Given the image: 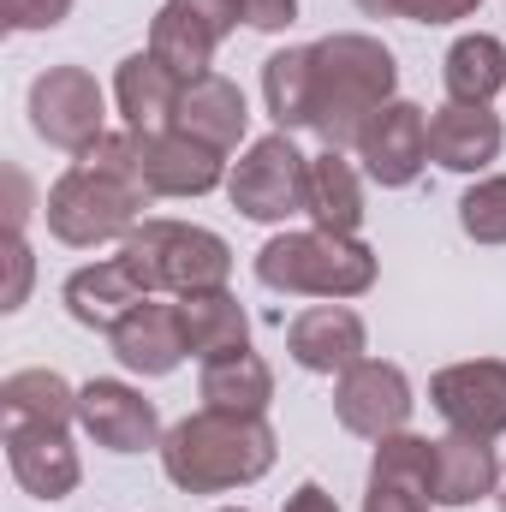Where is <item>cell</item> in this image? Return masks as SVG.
<instances>
[{
    "label": "cell",
    "instance_id": "cell-11",
    "mask_svg": "<svg viewBox=\"0 0 506 512\" xmlns=\"http://www.w3.org/2000/svg\"><path fill=\"white\" fill-rule=\"evenodd\" d=\"M352 155L364 161V179H376L381 191L417 185V173L429 167V114H423L417 102L393 96L376 120L364 126V137H358Z\"/></svg>",
    "mask_w": 506,
    "mask_h": 512
},
{
    "label": "cell",
    "instance_id": "cell-16",
    "mask_svg": "<svg viewBox=\"0 0 506 512\" xmlns=\"http://www.w3.org/2000/svg\"><path fill=\"white\" fill-rule=\"evenodd\" d=\"M108 346H114V358L126 364L131 376H149V382L155 376H173L191 358L185 322H179V298H143L126 322L108 334Z\"/></svg>",
    "mask_w": 506,
    "mask_h": 512
},
{
    "label": "cell",
    "instance_id": "cell-17",
    "mask_svg": "<svg viewBox=\"0 0 506 512\" xmlns=\"http://www.w3.org/2000/svg\"><path fill=\"white\" fill-rule=\"evenodd\" d=\"M304 215L322 233L358 239L364 227V167L352 161V149H322L304 167Z\"/></svg>",
    "mask_w": 506,
    "mask_h": 512
},
{
    "label": "cell",
    "instance_id": "cell-6",
    "mask_svg": "<svg viewBox=\"0 0 506 512\" xmlns=\"http://www.w3.org/2000/svg\"><path fill=\"white\" fill-rule=\"evenodd\" d=\"M304 167L310 155L292 143V131H268L245 143V155L227 173V197L245 221L262 227H286L292 215H304Z\"/></svg>",
    "mask_w": 506,
    "mask_h": 512
},
{
    "label": "cell",
    "instance_id": "cell-36",
    "mask_svg": "<svg viewBox=\"0 0 506 512\" xmlns=\"http://www.w3.org/2000/svg\"><path fill=\"white\" fill-rule=\"evenodd\" d=\"M280 512H340V501L322 489V483H298L292 495H286V507Z\"/></svg>",
    "mask_w": 506,
    "mask_h": 512
},
{
    "label": "cell",
    "instance_id": "cell-25",
    "mask_svg": "<svg viewBox=\"0 0 506 512\" xmlns=\"http://www.w3.org/2000/svg\"><path fill=\"white\" fill-rule=\"evenodd\" d=\"M179 322H185V346H191V358H203V364L251 346V310H245L227 286H221V292L179 298Z\"/></svg>",
    "mask_w": 506,
    "mask_h": 512
},
{
    "label": "cell",
    "instance_id": "cell-18",
    "mask_svg": "<svg viewBox=\"0 0 506 512\" xmlns=\"http://www.w3.org/2000/svg\"><path fill=\"white\" fill-rule=\"evenodd\" d=\"M501 143H506V126H501V114H489V108L447 102V108L429 114V161L447 167V173L483 179L489 161H501Z\"/></svg>",
    "mask_w": 506,
    "mask_h": 512
},
{
    "label": "cell",
    "instance_id": "cell-31",
    "mask_svg": "<svg viewBox=\"0 0 506 512\" xmlns=\"http://www.w3.org/2000/svg\"><path fill=\"white\" fill-rule=\"evenodd\" d=\"M72 18V0H0V24L12 30V36H24V30H54V24H66Z\"/></svg>",
    "mask_w": 506,
    "mask_h": 512
},
{
    "label": "cell",
    "instance_id": "cell-34",
    "mask_svg": "<svg viewBox=\"0 0 506 512\" xmlns=\"http://www.w3.org/2000/svg\"><path fill=\"white\" fill-rule=\"evenodd\" d=\"M6 262H12V286H6L0 310H18L24 292H30V245H24V233H6Z\"/></svg>",
    "mask_w": 506,
    "mask_h": 512
},
{
    "label": "cell",
    "instance_id": "cell-8",
    "mask_svg": "<svg viewBox=\"0 0 506 512\" xmlns=\"http://www.w3.org/2000/svg\"><path fill=\"white\" fill-rule=\"evenodd\" d=\"M239 30V0H167L149 18V54L185 84L215 72V48Z\"/></svg>",
    "mask_w": 506,
    "mask_h": 512
},
{
    "label": "cell",
    "instance_id": "cell-10",
    "mask_svg": "<svg viewBox=\"0 0 506 512\" xmlns=\"http://www.w3.org/2000/svg\"><path fill=\"white\" fill-rule=\"evenodd\" d=\"M429 405L447 429L501 441L506 435V358H465L429 376Z\"/></svg>",
    "mask_w": 506,
    "mask_h": 512
},
{
    "label": "cell",
    "instance_id": "cell-38",
    "mask_svg": "<svg viewBox=\"0 0 506 512\" xmlns=\"http://www.w3.org/2000/svg\"><path fill=\"white\" fill-rule=\"evenodd\" d=\"M221 512H245V507H221Z\"/></svg>",
    "mask_w": 506,
    "mask_h": 512
},
{
    "label": "cell",
    "instance_id": "cell-21",
    "mask_svg": "<svg viewBox=\"0 0 506 512\" xmlns=\"http://www.w3.org/2000/svg\"><path fill=\"white\" fill-rule=\"evenodd\" d=\"M179 90H185V78H179L173 66H161L149 48H143V54H126L120 72H114V108H120L126 131H137V137L173 126Z\"/></svg>",
    "mask_w": 506,
    "mask_h": 512
},
{
    "label": "cell",
    "instance_id": "cell-30",
    "mask_svg": "<svg viewBox=\"0 0 506 512\" xmlns=\"http://www.w3.org/2000/svg\"><path fill=\"white\" fill-rule=\"evenodd\" d=\"M483 0H358V12L370 18H405V24H459L477 18Z\"/></svg>",
    "mask_w": 506,
    "mask_h": 512
},
{
    "label": "cell",
    "instance_id": "cell-37",
    "mask_svg": "<svg viewBox=\"0 0 506 512\" xmlns=\"http://www.w3.org/2000/svg\"><path fill=\"white\" fill-rule=\"evenodd\" d=\"M495 507H501V512H506V477H501V489H495Z\"/></svg>",
    "mask_w": 506,
    "mask_h": 512
},
{
    "label": "cell",
    "instance_id": "cell-35",
    "mask_svg": "<svg viewBox=\"0 0 506 512\" xmlns=\"http://www.w3.org/2000/svg\"><path fill=\"white\" fill-rule=\"evenodd\" d=\"M6 191H12V203H6V233H24V221H30V179H24L18 167H6Z\"/></svg>",
    "mask_w": 506,
    "mask_h": 512
},
{
    "label": "cell",
    "instance_id": "cell-1",
    "mask_svg": "<svg viewBox=\"0 0 506 512\" xmlns=\"http://www.w3.org/2000/svg\"><path fill=\"white\" fill-rule=\"evenodd\" d=\"M149 179H143V143L137 131H108L90 155H78L42 197L48 233L72 251H96L131 239L137 221H149Z\"/></svg>",
    "mask_w": 506,
    "mask_h": 512
},
{
    "label": "cell",
    "instance_id": "cell-4",
    "mask_svg": "<svg viewBox=\"0 0 506 512\" xmlns=\"http://www.w3.org/2000/svg\"><path fill=\"white\" fill-rule=\"evenodd\" d=\"M381 262L364 239H340V233H322V227H304V233H274L262 251H256V280L268 292H286V298H364L376 286Z\"/></svg>",
    "mask_w": 506,
    "mask_h": 512
},
{
    "label": "cell",
    "instance_id": "cell-20",
    "mask_svg": "<svg viewBox=\"0 0 506 512\" xmlns=\"http://www.w3.org/2000/svg\"><path fill=\"white\" fill-rule=\"evenodd\" d=\"M501 489V459H495V441H477V435H459L447 429L435 441V465H429V501L435 507H477Z\"/></svg>",
    "mask_w": 506,
    "mask_h": 512
},
{
    "label": "cell",
    "instance_id": "cell-13",
    "mask_svg": "<svg viewBox=\"0 0 506 512\" xmlns=\"http://www.w3.org/2000/svg\"><path fill=\"white\" fill-rule=\"evenodd\" d=\"M286 352L310 376H346L352 364H364L370 328H364V316L352 304H334L328 298V304H310V310H298L286 322Z\"/></svg>",
    "mask_w": 506,
    "mask_h": 512
},
{
    "label": "cell",
    "instance_id": "cell-12",
    "mask_svg": "<svg viewBox=\"0 0 506 512\" xmlns=\"http://www.w3.org/2000/svg\"><path fill=\"white\" fill-rule=\"evenodd\" d=\"M78 429L108 453H149L167 435L155 399H143L131 382H114V376H96L78 387Z\"/></svg>",
    "mask_w": 506,
    "mask_h": 512
},
{
    "label": "cell",
    "instance_id": "cell-29",
    "mask_svg": "<svg viewBox=\"0 0 506 512\" xmlns=\"http://www.w3.org/2000/svg\"><path fill=\"white\" fill-rule=\"evenodd\" d=\"M459 227L471 245H506V173H483L459 197Z\"/></svg>",
    "mask_w": 506,
    "mask_h": 512
},
{
    "label": "cell",
    "instance_id": "cell-33",
    "mask_svg": "<svg viewBox=\"0 0 506 512\" xmlns=\"http://www.w3.org/2000/svg\"><path fill=\"white\" fill-rule=\"evenodd\" d=\"M239 24H251L262 36L292 30V24H298V0H239Z\"/></svg>",
    "mask_w": 506,
    "mask_h": 512
},
{
    "label": "cell",
    "instance_id": "cell-27",
    "mask_svg": "<svg viewBox=\"0 0 506 512\" xmlns=\"http://www.w3.org/2000/svg\"><path fill=\"white\" fill-rule=\"evenodd\" d=\"M262 108H268L274 131H310V108H316L310 48H280L262 60Z\"/></svg>",
    "mask_w": 506,
    "mask_h": 512
},
{
    "label": "cell",
    "instance_id": "cell-7",
    "mask_svg": "<svg viewBox=\"0 0 506 512\" xmlns=\"http://www.w3.org/2000/svg\"><path fill=\"white\" fill-rule=\"evenodd\" d=\"M30 131L60 155H90L108 137V96L90 66H48L30 84Z\"/></svg>",
    "mask_w": 506,
    "mask_h": 512
},
{
    "label": "cell",
    "instance_id": "cell-26",
    "mask_svg": "<svg viewBox=\"0 0 506 512\" xmlns=\"http://www.w3.org/2000/svg\"><path fill=\"white\" fill-rule=\"evenodd\" d=\"M197 399L215 405V411H245V417H268L274 405V370L245 352H227V358H209L203 376H197Z\"/></svg>",
    "mask_w": 506,
    "mask_h": 512
},
{
    "label": "cell",
    "instance_id": "cell-3",
    "mask_svg": "<svg viewBox=\"0 0 506 512\" xmlns=\"http://www.w3.org/2000/svg\"><path fill=\"white\" fill-rule=\"evenodd\" d=\"M310 72H316L310 131L322 137V149H358L364 126L399 96L393 48L364 30H334V36L310 42Z\"/></svg>",
    "mask_w": 506,
    "mask_h": 512
},
{
    "label": "cell",
    "instance_id": "cell-28",
    "mask_svg": "<svg viewBox=\"0 0 506 512\" xmlns=\"http://www.w3.org/2000/svg\"><path fill=\"white\" fill-rule=\"evenodd\" d=\"M429 465H435V441L399 429V435L376 441L370 477H376V483H405V489H423V495H429Z\"/></svg>",
    "mask_w": 506,
    "mask_h": 512
},
{
    "label": "cell",
    "instance_id": "cell-5",
    "mask_svg": "<svg viewBox=\"0 0 506 512\" xmlns=\"http://www.w3.org/2000/svg\"><path fill=\"white\" fill-rule=\"evenodd\" d=\"M120 262L149 298H197L233 280V245L191 221H137L120 239Z\"/></svg>",
    "mask_w": 506,
    "mask_h": 512
},
{
    "label": "cell",
    "instance_id": "cell-19",
    "mask_svg": "<svg viewBox=\"0 0 506 512\" xmlns=\"http://www.w3.org/2000/svg\"><path fill=\"white\" fill-rule=\"evenodd\" d=\"M173 126L185 131V137H197V143H209V149H221V155H233L245 143V131H251L245 90L233 78H221V72H203V78H191L179 90Z\"/></svg>",
    "mask_w": 506,
    "mask_h": 512
},
{
    "label": "cell",
    "instance_id": "cell-23",
    "mask_svg": "<svg viewBox=\"0 0 506 512\" xmlns=\"http://www.w3.org/2000/svg\"><path fill=\"white\" fill-rule=\"evenodd\" d=\"M441 84H447V102H465V108H489L506 90V42L495 30H471L447 48L441 60Z\"/></svg>",
    "mask_w": 506,
    "mask_h": 512
},
{
    "label": "cell",
    "instance_id": "cell-22",
    "mask_svg": "<svg viewBox=\"0 0 506 512\" xmlns=\"http://www.w3.org/2000/svg\"><path fill=\"white\" fill-rule=\"evenodd\" d=\"M60 298H66V310H72V322H78V328L114 334L131 310L149 298V292L131 280V268L120 262V256H102V262H90V268L66 274V292H60Z\"/></svg>",
    "mask_w": 506,
    "mask_h": 512
},
{
    "label": "cell",
    "instance_id": "cell-15",
    "mask_svg": "<svg viewBox=\"0 0 506 512\" xmlns=\"http://www.w3.org/2000/svg\"><path fill=\"white\" fill-rule=\"evenodd\" d=\"M6 465L18 477V489L30 501H66L78 483H84V465H78V447L66 429H48V423H24V429H6Z\"/></svg>",
    "mask_w": 506,
    "mask_h": 512
},
{
    "label": "cell",
    "instance_id": "cell-24",
    "mask_svg": "<svg viewBox=\"0 0 506 512\" xmlns=\"http://www.w3.org/2000/svg\"><path fill=\"white\" fill-rule=\"evenodd\" d=\"M0 423L6 429H24V423L72 429L78 423V387L60 370H12L0 382Z\"/></svg>",
    "mask_w": 506,
    "mask_h": 512
},
{
    "label": "cell",
    "instance_id": "cell-32",
    "mask_svg": "<svg viewBox=\"0 0 506 512\" xmlns=\"http://www.w3.org/2000/svg\"><path fill=\"white\" fill-rule=\"evenodd\" d=\"M364 512H435V501L423 489H405V483H376L364 489Z\"/></svg>",
    "mask_w": 506,
    "mask_h": 512
},
{
    "label": "cell",
    "instance_id": "cell-9",
    "mask_svg": "<svg viewBox=\"0 0 506 512\" xmlns=\"http://www.w3.org/2000/svg\"><path fill=\"white\" fill-rule=\"evenodd\" d=\"M411 376L387 358H364L352 364L346 376H334V417L346 435H364V441H387L411 423Z\"/></svg>",
    "mask_w": 506,
    "mask_h": 512
},
{
    "label": "cell",
    "instance_id": "cell-2",
    "mask_svg": "<svg viewBox=\"0 0 506 512\" xmlns=\"http://www.w3.org/2000/svg\"><path fill=\"white\" fill-rule=\"evenodd\" d=\"M161 471L173 489L185 495H233V489H251L274 471L280 459V441L268 429V417H245V411H191L179 417L167 435H161Z\"/></svg>",
    "mask_w": 506,
    "mask_h": 512
},
{
    "label": "cell",
    "instance_id": "cell-14",
    "mask_svg": "<svg viewBox=\"0 0 506 512\" xmlns=\"http://www.w3.org/2000/svg\"><path fill=\"white\" fill-rule=\"evenodd\" d=\"M143 143V179H149V197H209L215 185H227V155L185 137L179 126L149 131L137 137Z\"/></svg>",
    "mask_w": 506,
    "mask_h": 512
}]
</instances>
